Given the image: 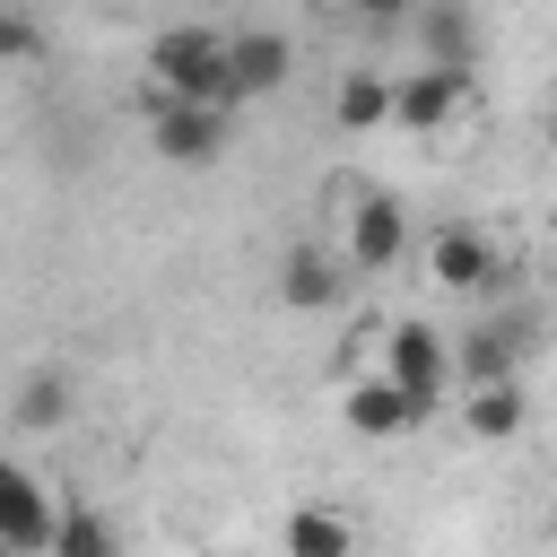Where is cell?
Listing matches in <instances>:
<instances>
[{"instance_id": "obj_1", "label": "cell", "mask_w": 557, "mask_h": 557, "mask_svg": "<svg viewBox=\"0 0 557 557\" xmlns=\"http://www.w3.org/2000/svg\"><path fill=\"white\" fill-rule=\"evenodd\" d=\"M148 70H157V96L235 104V61H226V35H209V26H165L148 44Z\"/></svg>"}, {"instance_id": "obj_2", "label": "cell", "mask_w": 557, "mask_h": 557, "mask_svg": "<svg viewBox=\"0 0 557 557\" xmlns=\"http://www.w3.org/2000/svg\"><path fill=\"white\" fill-rule=\"evenodd\" d=\"M218 148H226V104H209V96H157V157L209 165Z\"/></svg>"}, {"instance_id": "obj_3", "label": "cell", "mask_w": 557, "mask_h": 557, "mask_svg": "<svg viewBox=\"0 0 557 557\" xmlns=\"http://www.w3.org/2000/svg\"><path fill=\"white\" fill-rule=\"evenodd\" d=\"M461 87H470V70L418 61V70L392 87V122H409V131H444V122H453V104H461Z\"/></svg>"}, {"instance_id": "obj_4", "label": "cell", "mask_w": 557, "mask_h": 557, "mask_svg": "<svg viewBox=\"0 0 557 557\" xmlns=\"http://www.w3.org/2000/svg\"><path fill=\"white\" fill-rule=\"evenodd\" d=\"M426 270H435V287H461V296H479V287L505 278V261H496V244H487L479 226H444V235L426 244Z\"/></svg>"}, {"instance_id": "obj_5", "label": "cell", "mask_w": 557, "mask_h": 557, "mask_svg": "<svg viewBox=\"0 0 557 557\" xmlns=\"http://www.w3.org/2000/svg\"><path fill=\"white\" fill-rule=\"evenodd\" d=\"M444 366H453V348H444L426 322H400V331L383 339V374H392L400 392H418L426 409H435V383H444Z\"/></svg>"}, {"instance_id": "obj_6", "label": "cell", "mask_w": 557, "mask_h": 557, "mask_svg": "<svg viewBox=\"0 0 557 557\" xmlns=\"http://www.w3.org/2000/svg\"><path fill=\"white\" fill-rule=\"evenodd\" d=\"M426 418V400L418 392H400L392 374H374V383H348V426L366 435V444H392L400 426H418Z\"/></svg>"}, {"instance_id": "obj_7", "label": "cell", "mask_w": 557, "mask_h": 557, "mask_svg": "<svg viewBox=\"0 0 557 557\" xmlns=\"http://www.w3.org/2000/svg\"><path fill=\"white\" fill-rule=\"evenodd\" d=\"M52 505H44V487L17 470V461H0V548H52Z\"/></svg>"}, {"instance_id": "obj_8", "label": "cell", "mask_w": 557, "mask_h": 557, "mask_svg": "<svg viewBox=\"0 0 557 557\" xmlns=\"http://www.w3.org/2000/svg\"><path fill=\"white\" fill-rule=\"evenodd\" d=\"M409 252V218L392 200H357L348 209V270H392Z\"/></svg>"}, {"instance_id": "obj_9", "label": "cell", "mask_w": 557, "mask_h": 557, "mask_svg": "<svg viewBox=\"0 0 557 557\" xmlns=\"http://www.w3.org/2000/svg\"><path fill=\"white\" fill-rule=\"evenodd\" d=\"M418 52L444 61V70H470L479 61V26L461 0H418Z\"/></svg>"}, {"instance_id": "obj_10", "label": "cell", "mask_w": 557, "mask_h": 557, "mask_svg": "<svg viewBox=\"0 0 557 557\" xmlns=\"http://www.w3.org/2000/svg\"><path fill=\"white\" fill-rule=\"evenodd\" d=\"M226 61H235V96H270V87L287 78V44H278V35H235Z\"/></svg>"}, {"instance_id": "obj_11", "label": "cell", "mask_w": 557, "mask_h": 557, "mask_svg": "<svg viewBox=\"0 0 557 557\" xmlns=\"http://www.w3.org/2000/svg\"><path fill=\"white\" fill-rule=\"evenodd\" d=\"M278 296H287L296 313H313V305L339 296V270H331L322 252H287V261H278Z\"/></svg>"}, {"instance_id": "obj_12", "label": "cell", "mask_w": 557, "mask_h": 557, "mask_svg": "<svg viewBox=\"0 0 557 557\" xmlns=\"http://www.w3.org/2000/svg\"><path fill=\"white\" fill-rule=\"evenodd\" d=\"M513 357H522V339H513V331H496V322H479V331L453 348V366H461L470 383H496V374H513Z\"/></svg>"}, {"instance_id": "obj_13", "label": "cell", "mask_w": 557, "mask_h": 557, "mask_svg": "<svg viewBox=\"0 0 557 557\" xmlns=\"http://www.w3.org/2000/svg\"><path fill=\"white\" fill-rule=\"evenodd\" d=\"M513 426H522V392H513V374H496V383H470V435L505 444Z\"/></svg>"}, {"instance_id": "obj_14", "label": "cell", "mask_w": 557, "mask_h": 557, "mask_svg": "<svg viewBox=\"0 0 557 557\" xmlns=\"http://www.w3.org/2000/svg\"><path fill=\"white\" fill-rule=\"evenodd\" d=\"M331 113H339L348 131H374V122H392V87H383L374 70H348L339 96H331Z\"/></svg>"}, {"instance_id": "obj_15", "label": "cell", "mask_w": 557, "mask_h": 557, "mask_svg": "<svg viewBox=\"0 0 557 557\" xmlns=\"http://www.w3.org/2000/svg\"><path fill=\"white\" fill-rule=\"evenodd\" d=\"M61 418H70V374H61V366L26 374V392H17V426L44 435V426H61Z\"/></svg>"}, {"instance_id": "obj_16", "label": "cell", "mask_w": 557, "mask_h": 557, "mask_svg": "<svg viewBox=\"0 0 557 557\" xmlns=\"http://www.w3.org/2000/svg\"><path fill=\"white\" fill-rule=\"evenodd\" d=\"M52 548H61V557H104V548H113V522H96V513L70 505V513L52 522Z\"/></svg>"}, {"instance_id": "obj_17", "label": "cell", "mask_w": 557, "mask_h": 557, "mask_svg": "<svg viewBox=\"0 0 557 557\" xmlns=\"http://www.w3.org/2000/svg\"><path fill=\"white\" fill-rule=\"evenodd\" d=\"M287 548H296V557H339V548H348V522H339V513H296V522H287Z\"/></svg>"}, {"instance_id": "obj_18", "label": "cell", "mask_w": 557, "mask_h": 557, "mask_svg": "<svg viewBox=\"0 0 557 557\" xmlns=\"http://www.w3.org/2000/svg\"><path fill=\"white\" fill-rule=\"evenodd\" d=\"M26 52H35V26L17 9H0V61H26Z\"/></svg>"}, {"instance_id": "obj_19", "label": "cell", "mask_w": 557, "mask_h": 557, "mask_svg": "<svg viewBox=\"0 0 557 557\" xmlns=\"http://www.w3.org/2000/svg\"><path fill=\"white\" fill-rule=\"evenodd\" d=\"M348 9H357V17H374V26H392V17H409L418 0H348Z\"/></svg>"}, {"instance_id": "obj_20", "label": "cell", "mask_w": 557, "mask_h": 557, "mask_svg": "<svg viewBox=\"0 0 557 557\" xmlns=\"http://www.w3.org/2000/svg\"><path fill=\"white\" fill-rule=\"evenodd\" d=\"M548 139H557V122H548Z\"/></svg>"}, {"instance_id": "obj_21", "label": "cell", "mask_w": 557, "mask_h": 557, "mask_svg": "<svg viewBox=\"0 0 557 557\" xmlns=\"http://www.w3.org/2000/svg\"><path fill=\"white\" fill-rule=\"evenodd\" d=\"M209 9H218V0H209Z\"/></svg>"}]
</instances>
